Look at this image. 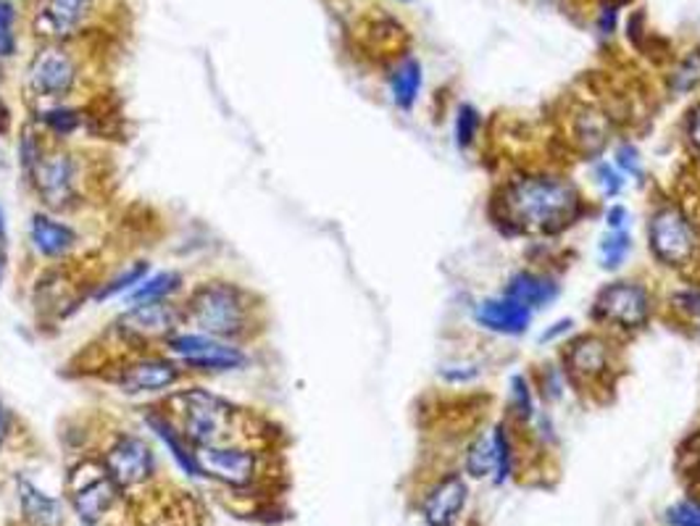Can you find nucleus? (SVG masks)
Here are the masks:
<instances>
[{
	"instance_id": "obj_1",
	"label": "nucleus",
	"mask_w": 700,
	"mask_h": 526,
	"mask_svg": "<svg viewBox=\"0 0 700 526\" xmlns=\"http://www.w3.org/2000/svg\"><path fill=\"white\" fill-rule=\"evenodd\" d=\"M180 302L182 313H185V327L195 332L251 345L264 329L259 295L251 287L225 279V276L190 285Z\"/></svg>"
},
{
	"instance_id": "obj_2",
	"label": "nucleus",
	"mask_w": 700,
	"mask_h": 526,
	"mask_svg": "<svg viewBox=\"0 0 700 526\" xmlns=\"http://www.w3.org/2000/svg\"><path fill=\"white\" fill-rule=\"evenodd\" d=\"M159 403L167 408L193 447L238 443L243 424L251 419V408L234 403L198 381L176 387Z\"/></svg>"
},
{
	"instance_id": "obj_3",
	"label": "nucleus",
	"mask_w": 700,
	"mask_h": 526,
	"mask_svg": "<svg viewBox=\"0 0 700 526\" xmlns=\"http://www.w3.org/2000/svg\"><path fill=\"white\" fill-rule=\"evenodd\" d=\"M506 216L514 227L527 232H553L577 216L579 193L572 182L551 174H535L508 187Z\"/></svg>"
},
{
	"instance_id": "obj_4",
	"label": "nucleus",
	"mask_w": 700,
	"mask_h": 526,
	"mask_svg": "<svg viewBox=\"0 0 700 526\" xmlns=\"http://www.w3.org/2000/svg\"><path fill=\"white\" fill-rule=\"evenodd\" d=\"M37 206L54 214H74L90 190L88 156L71 142H50L30 180L24 182Z\"/></svg>"
},
{
	"instance_id": "obj_5",
	"label": "nucleus",
	"mask_w": 700,
	"mask_h": 526,
	"mask_svg": "<svg viewBox=\"0 0 700 526\" xmlns=\"http://www.w3.org/2000/svg\"><path fill=\"white\" fill-rule=\"evenodd\" d=\"M101 379L124 398H142V400H161L176 387L187 385L190 377L185 368L169 358L163 351H142L114 355L103 366Z\"/></svg>"
},
{
	"instance_id": "obj_6",
	"label": "nucleus",
	"mask_w": 700,
	"mask_h": 526,
	"mask_svg": "<svg viewBox=\"0 0 700 526\" xmlns=\"http://www.w3.org/2000/svg\"><path fill=\"white\" fill-rule=\"evenodd\" d=\"M169 358L185 368L190 379L193 377H227V374L245 371L251 366V351L243 342H232L214 334L195 332V329L182 327L161 347Z\"/></svg>"
},
{
	"instance_id": "obj_7",
	"label": "nucleus",
	"mask_w": 700,
	"mask_h": 526,
	"mask_svg": "<svg viewBox=\"0 0 700 526\" xmlns=\"http://www.w3.org/2000/svg\"><path fill=\"white\" fill-rule=\"evenodd\" d=\"M185 327L182 302H146V306H124L122 313L108 324V334L116 345H124L119 355L161 351L163 342Z\"/></svg>"
},
{
	"instance_id": "obj_8",
	"label": "nucleus",
	"mask_w": 700,
	"mask_h": 526,
	"mask_svg": "<svg viewBox=\"0 0 700 526\" xmlns=\"http://www.w3.org/2000/svg\"><path fill=\"white\" fill-rule=\"evenodd\" d=\"M80 84V61L64 43H45L24 69V95L32 105L67 103Z\"/></svg>"
},
{
	"instance_id": "obj_9",
	"label": "nucleus",
	"mask_w": 700,
	"mask_h": 526,
	"mask_svg": "<svg viewBox=\"0 0 700 526\" xmlns=\"http://www.w3.org/2000/svg\"><path fill=\"white\" fill-rule=\"evenodd\" d=\"M27 248L32 259L45 266H61L80 253L82 229L67 214L37 208L27 221Z\"/></svg>"
},
{
	"instance_id": "obj_10",
	"label": "nucleus",
	"mask_w": 700,
	"mask_h": 526,
	"mask_svg": "<svg viewBox=\"0 0 700 526\" xmlns=\"http://www.w3.org/2000/svg\"><path fill=\"white\" fill-rule=\"evenodd\" d=\"M647 242L656 261L666 266H685L698 255L700 240L696 224L685 216L682 208L661 206L653 210L651 224H647Z\"/></svg>"
},
{
	"instance_id": "obj_11",
	"label": "nucleus",
	"mask_w": 700,
	"mask_h": 526,
	"mask_svg": "<svg viewBox=\"0 0 700 526\" xmlns=\"http://www.w3.org/2000/svg\"><path fill=\"white\" fill-rule=\"evenodd\" d=\"M122 490L101 460H84L69 477V503L82 524L93 526L114 508Z\"/></svg>"
},
{
	"instance_id": "obj_12",
	"label": "nucleus",
	"mask_w": 700,
	"mask_h": 526,
	"mask_svg": "<svg viewBox=\"0 0 700 526\" xmlns=\"http://www.w3.org/2000/svg\"><path fill=\"white\" fill-rule=\"evenodd\" d=\"M108 477L122 492L146 484L156 473V450L142 434L119 432L111 439L106 453L101 456Z\"/></svg>"
},
{
	"instance_id": "obj_13",
	"label": "nucleus",
	"mask_w": 700,
	"mask_h": 526,
	"mask_svg": "<svg viewBox=\"0 0 700 526\" xmlns=\"http://www.w3.org/2000/svg\"><path fill=\"white\" fill-rule=\"evenodd\" d=\"M200 477L227 487H248L259 473V453L253 447L229 443L195 447Z\"/></svg>"
},
{
	"instance_id": "obj_14",
	"label": "nucleus",
	"mask_w": 700,
	"mask_h": 526,
	"mask_svg": "<svg viewBox=\"0 0 700 526\" xmlns=\"http://www.w3.org/2000/svg\"><path fill=\"white\" fill-rule=\"evenodd\" d=\"M595 313L613 327L640 329L651 316V295L640 282H613L595 298Z\"/></svg>"
},
{
	"instance_id": "obj_15",
	"label": "nucleus",
	"mask_w": 700,
	"mask_h": 526,
	"mask_svg": "<svg viewBox=\"0 0 700 526\" xmlns=\"http://www.w3.org/2000/svg\"><path fill=\"white\" fill-rule=\"evenodd\" d=\"M512 439L503 432V426H495V430H487L485 434L474 439L469 445L467 458H463V466H467V473L474 479H485L493 477L495 482L503 484L508 477H512Z\"/></svg>"
},
{
	"instance_id": "obj_16",
	"label": "nucleus",
	"mask_w": 700,
	"mask_h": 526,
	"mask_svg": "<svg viewBox=\"0 0 700 526\" xmlns=\"http://www.w3.org/2000/svg\"><path fill=\"white\" fill-rule=\"evenodd\" d=\"M140 416H142V424L148 426V432L153 434L159 443L167 447L169 456H172V460L176 466H180L182 471L187 473V477H200V469H198V453H195V447L190 445V439L182 434L180 426H176V421L169 416L167 408H163L159 400H153V403L142 405L140 408Z\"/></svg>"
},
{
	"instance_id": "obj_17",
	"label": "nucleus",
	"mask_w": 700,
	"mask_h": 526,
	"mask_svg": "<svg viewBox=\"0 0 700 526\" xmlns=\"http://www.w3.org/2000/svg\"><path fill=\"white\" fill-rule=\"evenodd\" d=\"M93 0H43L35 13V32L45 43H64L82 30Z\"/></svg>"
},
{
	"instance_id": "obj_18",
	"label": "nucleus",
	"mask_w": 700,
	"mask_h": 526,
	"mask_svg": "<svg viewBox=\"0 0 700 526\" xmlns=\"http://www.w3.org/2000/svg\"><path fill=\"white\" fill-rule=\"evenodd\" d=\"M477 324L487 332L503 334V338H519L529 329L532 321V311L527 306H521L519 300L501 295V298H485L477 306L474 311Z\"/></svg>"
},
{
	"instance_id": "obj_19",
	"label": "nucleus",
	"mask_w": 700,
	"mask_h": 526,
	"mask_svg": "<svg viewBox=\"0 0 700 526\" xmlns=\"http://www.w3.org/2000/svg\"><path fill=\"white\" fill-rule=\"evenodd\" d=\"M467 482L461 477H445L427 492L422 516L427 526H454L467 505Z\"/></svg>"
},
{
	"instance_id": "obj_20",
	"label": "nucleus",
	"mask_w": 700,
	"mask_h": 526,
	"mask_svg": "<svg viewBox=\"0 0 700 526\" xmlns=\"http://www.w3.org/2000/svg\"><path fill=\"white\" fill-rule=\"evenodd\" d=\"M27 118H32V122L48 135V140L54 142H71L84 127H88V114H84V108L71 101L32 105Z\"/></svg>"
},
{
	"instance_id": "obj_21",
	"label": "nucleus",
	"mask_w": 700,
	"mask_h": 526,
	"mask_svg": "<svg viewBox=\"0 0 700 526\" xmlns=\"http://www.w3.org/2000/svg\"><path fill=\"white\" fill-rule=\"evenodd\" d=\"M16 500L27 526H61L64 503L41 490L27 477H16Z\"/></svg>"
},
{
	"instance_id": "obj_22",
	"label": "nucleus",
	"mask_w": 700,
	"mask_h": 526,
	"mask_svg": "<svg viewBox=\"0 0 700 526\" xmlns=\"http://www.w3.org/2000/svg\"><path fill=\"white\" fill-rule=\"evenodd\" d=\"M187 287V276L180 268H163V272H150L133 293L124 295L122 302L124 306H146V302L182 300Z\"/></svg>"
},
{
	"instance_id": "obj_23",
	"label": "nucleus",
	"mask_w": 700,
	"mask_h": 526,
	"mask_svg": "<svg viewBox=\"0 0 700 526\" xmlns=\"http://www.w3.org/2000/svg\"><path fill=\"white\" fill-rule=\"evenodd\" d=\"M153 272V263L148 259H137L124 263V266L116 268L114 274H108L106 279L95 282L93 289H90V302H108V300H122L124 295H129L133 289L140 285L146 276Z\"/></svg>"
},
{
	"instance_id": "obj_24",
	"label": "nucleus",
	"mask_w": 700,
	"mask_h": 526,
	"mask_svg": "<svg viewBox=\"0 0 700 526\" xmlns=\"http://www.w3.org/2000/svg\"><path fill=\"white\" fill-rule=\"evenodd\" d=\"M506 295L519 300L529 311H535V308H546L548 302L559 298V282L538 272H519L508 279Z\"/></svg>"
},
{
	"instance_id": "obj_25",
	"label": "nucleus",
	"mask_w": 700,
	"mask_h": 526,
	"mask_svg": "<svg viewBox=\"0 0 700 526\" xmlns=\"http://www.w3.org/2000/svg\"><path fill=\"white\" fill-rule=\"evenodd\" d=\"M48 135L37 127L32 118H24L22 127H19V137H16V167H19V174H22V182L30 180V174L35 171L37 163H41V158L45 156V150L50 148Z\"/></svg>"
},
{
	"instance_id": "obj_26",
	"label": "nucleus",
	"mask_w": 700,
	"mask_h": 526,
	"mask_svg": "<svg viewBox=\"0 0 700 526\" xmlns=\"http://www.w3.org/2000/svg\"><path fill=\"white\" fill-rule=\"evenodd\" d=\"M422 84H424L422 64H418L416 58H403V61L398 64L390 75L392 103H395L401 111H411L418 101Z\"/></svg>"
},
{
	"instance_id": "obj_27",
	"label": "nucleus",
	"mask_w": 700,
	"mask_h": 526,
	"mask_svg": "<svg viewBox=\"0 0 700 526\" xmlns=\"http://www.w3.org/2000/svg\"><path fill=\"white\" fill-rule=\"evenodd\" d=\"M569 358H572V368L579 374V377H598V374L608 366L606 342L595 338H582L579 345L574 347Z\"/></svg>"
},
{
	"instance_id": "obj_28",
	"label": "nucleus",
	"mask_w": 700,
	"mask_h": 526,
	"mask_svg": "<svg viewBox=\"0 0 700 526\" xmlns=\"http://www.w3.org/2000/svg\"><path fill=\"white\" fill-rule=\"evenodd\" d=\"M630 250H632V237L627 235V229H619V232L617 229H608V235L598 245L600 266H604L606 272H617L621 263L627 261Z\"/></svg>"
},
{
	"instance_id": "obj_29",
	"label": "nucleus",
	"mask_w": 700,
	"mask_h": 526,
	"mask_svg": "<svg viewBox=\"0 0 700 526\" xmlns=\"http://www.w3.org/2000/svg\"><path fill=\"white\" fill-rule=\"evenodd\" d=\"M16 48V5L11 0H0V61L14 58Z\"/></svg>"
},
{
	"instance_id": "obj_30",
	"label": "nucleus",
	"mask_w": 700,
	"mask_h": 526,
	"mask_svg": "<svg viewBox=\"0 0 700 526\" xmlns=\"http://www.w3.org/2000/svg\"><path fill=\"white\" fill-rule=\"evenodd\" d=\"M480 124H482L480 111H477L474 105L463 103L461 108H458V114H456V142H458V148H469V145L474 142L477 132H480Z\"/></svg>"
},
{
	"instance_id": "obj_31",
	"label": "nucleus",
	"mask_w": 700,
	"mask_h": 526,
	"mask_svg": "<svg viewBox=\"0 0 700 526\" xmlns=\"http://www.w3.org/2000/svg\"><path fill=\"white\" fill-rule=\"evenodd\" d=\"M508 400H512V408L516 411V416L529 421L535 416V403H532V390H529L527 379L521 374H516L508 381Z\"/></svg>"
},
{
	"instance_id": "obj_32",
	"label": "nucleus",
	"mask_w": 700,
	"mask_h": 526,
	"mask_svg": "<svg viewBox=\"0 0 700 526\" xmlns=\"http://www.w3.org/2000/svg\"><path fill=\"white\" fill-rule=\"evenodd\" d=\"M672 306L700 334V289H679L672 298Z\"/></svg>"
},
{
	"instance_id": "obj_33",
	"label": "nucleus",
	"mask_w": 700,
	"mask_h": 526,
	"mask_svg": "<svg viewBox=\"0 0 700 526\" xmlns=\"http://www.w3.org/2000/svg\"><path fill=\"white\" fill-rule=\"evenodd\" d=\"M669 526H700V503L698 500H679L666 511Z\"/></svg>"
},
{
	"instance_id": "obj_34",
	"label": "nucleus",
	"mask_w": 700,
	"mask_h": 526,
	"mask_svg": "<svg viewBox=\"0 0 700 526\" xmlns=\"http://www.w3.org/2000/svg\"><path fill=\"white\" fill-rule=\"evenodd\" d=\"M595 180H598L600 190H604L608 197H617L624 193V174H621L613 163H598V167H595Z\"/></svg>"
},
{
	"instance_id": "obj_35",
	"label": "nucleus",
	"mask_w": 700,
	"mask_h": 526,
	"mask_svg": "<svg viewBox=\"0 0 700 526\" xmlns=\"http://www.w3.org/2000/svg\"><path fill=\"white\" fill-rule=\"evenodd\" d=\"M621 174H643V163H640V150L634 145H621L617 150V163H613Z\"/></svg>"
},
{
	"instance_id": "obj_36",
	"label": "nucleus",
	"mask_w": 700,
	"mask_h": 526,
	"mask_svg": "<svg viewBox=\"0 0 700 526\" xmlns=\"http://www.w3.org/2000/svg\"><path fill=\"white\" fill-rule=\"evenodd\" d=\"M700 82V56H690L679 66L677 71V88L679 90H692Z\"/></svg>"
},
{
	"instance_id": "obj_37",
	"label": "nucleus",
	"mask_w": 700,
	"mask_h": 526,
	"mask_svg": "<svg viewBox=\"0 0 700 526\" xmlns=\"http://www.w3.org/2000/svg\"><path fill=\"white\" fill-rule=\"evenodd\" d=\"M16 430V416L11 411V405L0 398V450H3L5 443L11 439V434Z\"/></svg>"
},
{
	"instance_id": "obj_38",
	"label": "nucleus",
	"mask_w": 700,
	"mask_h": 526,
	"mask_svg": "<svg viewBox=\"0 0 700 526\" xmlns=\"http://www.w3.org/2000/svg\"><path fill=\"white\" fill-rule=\"evenodd\" d=\"M617 24H619V9H617V5H613V3L604 5V11L598 13L600 35H604V37L613 35V32H617Z\"/></svg>"
},
{
	"instance_id": "obj_39",
	"label": "nucleus",
	"mask_w": 700,
	"mask_h": 526,
	"mask_svg": "<svg viewBox=\"0 0 700 526\" xmlns=\"http://www.w3.org/2000/svg\"><path fill=\"white\" fill-rule=\"evenodd\" d=\"M687 140L700 153V103L690 111V118H687Z\"/></svg>"
},
{
	"instance_id": "obj_40",
	"label": "nucleus",
	"mask_w": 700,
	"mask_h": 526,
	"mask_svg": "<svg viewBox=\"0 0 700 526\" xmlns=\"http://www.w3.org/2000/svg\"><path fill=\"white\" fill-rule=\"evenodd\" d=\"M574 327V321L572 319H561V321H555V324H551L546 329V332L540 334V342L542 345H548V342H553V340H559L561 334H566L569 329Z\"/></svg>"
},
{
	"instance_id": "obj_41",
	"label": "nucleus",
	"mask_w": 700,
	"mask_h": 526,
	"mask_svg": "<svg viewBox=\"0 0 700 526\" xmlns=\"http://www.w3.org/2000/svg\"><path fill=\"white\" fill-rule=\"evenodd\" d=\"M627 221H630V214H627L624 206H611L606 214V224L608 229H627Z\"/></svg>"
},
{
	"instance_id": "obj_42",
	"label": "nucleus",
	"mask_w": 700,
	"mask_h": 526,
	"mask_svg": "<svg viewBox=\"0 0 700 526\" xmlns=\"http://www.w3.org/2000/svg\"><path fill=\"white\" fill-rule=\"evenodd\" d=\"M11 127H14V116H11V108L5 105L3 98H0V137L9 135Z\"/></svg>"
},
{
	"instance_id": "obj_43",
	"label": "nucleus",
	"mask_w": 700,
	"mask_h": 526,
	"mask_svg": "<svg viewBox=\"0 0 700 526\" xmlns=\"http://www.w3.org/2000/svg\"><path fill=\"white\" fill-rule=\"evenodd\" d=\"M443 379L448 381H469L477 377V368H472V371H458V366H448V371H440Z\"/></svg>"
},
{
	"instance_id": "obj_44",
	"label": "nucleus",
	"mask_w": 700,
	"mask_h": 526,
	"mask_svg": "<svg viewBox=\"0 0 700 526\" xmlns=\"http://www.w3.org/2000/svg\"><path fill=\"white\" fill-rule=\"evenodd\" d=\"M0 245L11 248V235H9V214H5L3 203H0Z\"/></svg>"
},
{
	"instance_id": "obj_45",
	"label": "nucleus",
	"mask_w": 700,
	"mask_h": 526,
	"mask_svg": "<svg viewBox=\"0 0 700 526\" xmlns=\"http://www.w3.org/2000/svg\"><path fill=\"white\" fill-rule=\"evenodd\" d=\"M5 272H9V248L0 245V287H3Z\"/></svg>"
},
{
	"instance_id": "obj_46",
	"label": "nucleus",
	"mask_w": 700,
	"mask_h": 526,
	"mask_svg": "<svg viewBox=\"0 0 700 526\" xmlns=\"http://www.w3.org/2000/svg\"><path fill=\"white\" fill-rule=\"evenodd\" d=\"M11 163V156H9V150H5V145H3V137H0V169H5Z\"/></svg>"
}]
</instances>
